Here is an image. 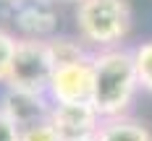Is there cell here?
I'll list each match as a JSON object with an SVG mask.
<instances>
[{"instance_id": "1", "label": "cell", "mask_w": 152, "mask_h": 141, "mask_svg": "<svg viewBox=\"0 0 152 141\" xmlns=\"http://www.w3.org/2000/svg\"><path fill=\"white\" fill-rule=\"evenodd\" d=\"M94 86H92V105L100 112V118H121L131 107L139 89L134 52L126 47L97 50L92 55Z\"/></svg>"}, {"instance_id": "2", "label": "cell", "mask_w": 152, "mask_h": 141, "mask_svg": "<svg viewBox=\"0 0 152 141\" xmlns=\"http://www.w3.org/2000/svg\"><path fill=\"white\" fill-rule=\"evenodd\" d=\"M76 31L81 42L97 50L121 47L131 31L134 11L129 0H81L74 11Z\"/></svg>"}, {"instance_id": "3", "label": "cell", "mask_w": 152, "mask_h": 141, "mask_svg": "<svg viewBox=\"0 0 152 141\" xmlns=\"http://www.w3.org/2000/svg\"><path fill=\"white\" fill-rule=\"evenodd\" d=\"M55 73V60L50 55L47 39H31V37H18L16 55L11 63V73L5 86L24 89V92L47 94L50 78Z\"/></svg>"}, {"instance_id": "4", "label": "cell", "mask_w": 152, "mask_h": 141, "mask_svg": "<svg viewBox=\"0 0 152 141\" xmlns=\"http://www.w3.org/2000/svg\"><path fill=\"white\" fill-rule=\"evenodd\" d=\"M92 86H94V71L92 58L71 65H58L50 78L47 97L53 105L63 102H92Z\"/></svg>"}, {"instance_id": "5", "label": "cell", "mask_w": 152, "mask_h": 141, "mask_svg": "<svg viewBox=\"0 0 152 141\" xmlns=\"http://www.w3.org/2000/svg\"><path fill=\"white\" fill-rule=\"evenodd\" d=\"M50 123L61 133L63 141H84L97 136L102 118L92 102H63V105H53Z\"/></svg>"}, {"instance_id": "6", "label": "cell", "mask_w": 152, "mask_h": 141, "mask_svg": "<svg viewBox=\"0 0 152 141\" xmlns=\"http://www.w3.org/2000/svg\"><path fill=\"white\" fill-rule=\"evenodd\" d=\"M0 110L24 131V128H29V125H37V123L50 120L53 102H50L47 94L24 92V89L5 86V92L0 94Z\"/></svg>"}, {"instance_id": "7", "label": "cell", "mask_w": 152, "mask_h": 141, "mask_svg": "<svg viewBox=\"0 0 152 141\" xmlns=\"http://www.w3.org/2000/svg\"><path fill=\"white\" fill-rule=\"evenodd\" d=\"M50 0H24L16 5V24L31 39H53L55 31V13Z\"/></svg>"}, {"instance_id": "8", "label": "cell", "mask_w": 152, "mask_h": 141, "mask_svg": "<svg viewBox=\"0 0 152 141\" xmlns=\"http://www.w3.org/2000/svg\"><path fill=\"white\" fill-rule=\"evenodd\" d=\"M97 141H152V131L147 123H142L137 118H107L102 120L97 131Z\"/></svg>"}, {"instance_id": "9", "label": "cell", "mask_w": 152, "mask_h": 141, "mask_svg": "<svg viewBox=\"0 0 152 141\" xmlns=\"http://www.w3.org/2000/svg\"><path fill=\"white\" fill-rule=\"evenodd\" d=\"M47 45H50V55H53V60H55V68H58V65L81 63V60H89L92 58L81 42L68 39V37H53V39H47Z\"/></svg>"}, {"instance_id": "10", "label": "cell", "mask_w": 152, "mask_h": 141, "mask_svg": "<svg viewBox=\"0 0 152 141\" xmlns=\"http://www.w3.org/2000/svg\"><path fill=\"white\" fill-rule=\"evenodd\" d=\"M131 52H134V68H137L139 89L152 92V39L137 45Z\"/></svg>"}, {"instance_id": "11", "label": "cell", "mask_w": 152, "mask_h": 141, "mask_svg": "<svg viewBox=\"0 0 152 141\" xmlns=\"http://www.w3.org/2000/svg\"><path fill=\"white\" fill-rule=\"evenodd\" d=\"M16 39L11 31L0 29V84L8 81V73H11V63H13V55H16Z\"/></svg>"}, {"instance_id": "12", "label": "cell", "mask_w": 152, "mask_h": 141, "mask_svg": "<svg viewBox=\"0 0 152 141\" xmlns=\"http://www.w3.org/2000/svg\"><path fill=\"white\" fill-rule=\"evenodd\" d=\"M21 141H63V139H61V133L53 128V123L45 120V123H37V125L24 128V131H21Z\"/></svg>"}, {"instance_id": "13", "label": "cell", "mask_w": 152, "mask_h": 141, "mask_svg": "<svg viewBox=\"0 0 152 141\" xmlns=\"http://www.w3.org/2000/svg\"><path fill=\"white\" fill-rule=\"evenodd\" d=\"M0 141H21V128L0 110Z\"/></svg>"}, {"instance_id": "14", "label": "cell", "mask_w": 152, "mask_h": 141, "mask_svg": "<svg viewBox=\"0 0 152 141\" xmlns=\"http://www.w3.org/2000/svg\"><path fill=\"white\" fill-rule=\"evenodd\" d=\"M50 3H63V5H68V3H71V5H79L81 0H50Z\"/></svg>"}, {"instance_id": "15", "label": "cell", "mask_w": 152, "mask_h": 141, "mask_svg": "<svg viewBox=\"0 0 152 141\" xmlns=\"http://www.w3.org/2000/svg\"><path fill=\"white\" fill-rule=\"evenodd\" d=\"M3 3H13V5H18V3H24V0H3Z\"/></svg>"}, {"instance_id": "16", "label": "cell", "mask_w": 152, "mask_h": 141, "mask_svg": "<svg viewBox=\"0 0 152 141\" xmlns=\"http://www.w3.org/2000/svg\"><path fill=\"white\" fill-rule=\"evenodd\" d=\"M84 141H97V136H92V139H84Z\"/></svg>"}]
</instances>
